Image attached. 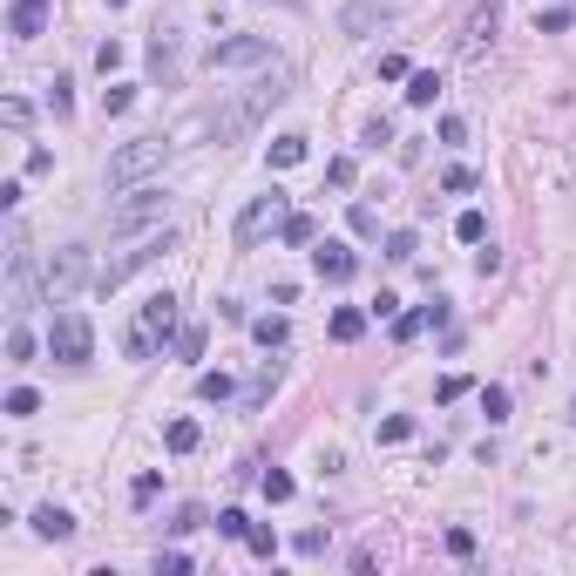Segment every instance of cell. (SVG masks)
<instances>
[{
    "instance_id": "cell-1",
    "label": "cell",
    "mask_w": 576,
    "mask_h": 576,
    "mask_svg": "<svg viewBox=\"0 0 576 576\" xmlns=\"http://www.w3.org/2000/svg\"><path fill=\"white\" fill-rule=\"evenodd\" d=\"M163 163H170V143L163 136H136V143H122V150L109 156L102 177H109V190H129V183H143L150 170H163Z\"/></svg>"
},
{
    "instance_id": "cell-2",
    "label": "cell",
    "mask_w": 576,
    "mask_h": 576,
    "mask_svg": "<svg viewBox=\"0 0 576 576\" xmlns=\"http://www.w3.org/2000/svg\"><path fill=\"white\" fill-rule=\"evenodd\" d=\"M285 190H265V197H251L238 211V224H231V244H238V251H251V244H265L272 238V231H285Z\"/></svg>"
},
{
    "instance_id": "cell-3",
    "label": "cell",
    "mask_w": 576,
    "mask_h": 576,
    "mask_svg": "<svg viewBox=\"0 0 576 576\" xmlns=\"http://www.w3.org/2000/svg\"><path fill=\"white\" fill-rule=\"evenodd\" d=\"M170 244H177V238H170V231H156V238L129 244V251H122V258H109L102 272H95V292H102V299H109V292H122V285H129V278H136V272H150V265L163 258Z\"/></svg>"
},
{
    "instance_id": "cell-4",
    "label": "cell",
    "mask_w": 576,
    "mask_h": 576,
    "mask_svg": "<svg viewBox=\"0 0 576 576\" xmlns=\"http://www.w3.org/2000/svg\"><path fill=\"white\" fill-rule=\"evenodd\" d=\"M278 102H285V68H272L265 82H251V95H244V102L231 109L224 122H217V143H224V136H244V129H251L265 109H278Z\"/></svg>"
},
{
    "instance_id": "cell-5",
    "label": "cell",
    "mask_w": 576,
    "mask_h": 576,
    "mask_svg": "<svg viewBox=\"0 0 576 576\" xmlns=\"http://www.w3.org/2000/svg\"><path fill=\"white\" fill-rule=\"evenodd\" d=\"M163 217H170V197H163V190H129L122 204H109V238H129V231L163 224Z\"/></svg>"
},
{
    "instance_id": "cell-6",
    "label": "cell",
    "mask_w": 576,
    "mask_h": 576,
    "mask_svg": "<svg viewBox=\"0 0 576 576\" xmlns=\"http://www.w3.org/2000/svg\"><path fill=\"white\" fill-rule=\"evenodd\" d=\"M82 285H89V251H82V244H68V251H55V258L41 265V292H48V305L75 299Z\"/></svg>"
},
{
    "instance_id": "cell-7",
    "label": "cell",
    "mask_w": 576,
    "mask_h": 576,
    "mask_svg": "<svg viewBox=\"0 0 576 576\" xmlns=\"http://www.w3.org/2000/svg\"><path fill=\"white\" fill-rule=\"evenodd\" d=\"M48 353H55L61 366H89V353H95L89 319H82V312H55V326H48Z\"/></svg>"
},
{
    "instance_id": "cell-8",
    "label": "cell",
    "mask_w": 576,
    "mask_h": 576,
    "mask_svg": "<svg viewBox=\"0 0 576 576\" xmlns=\"http://www.w3.org/2000/svg\"><path fill=\"white\" fill-rule=\"evenodd\" d=\"M48 299V292H41V278H34V251H28V244H7V305H14V319L21 312H28V305H41Z\"/></svg>"
},
{
    "instance_id": "cell-9",
    "label": "cell",
    "mask_w": 576,
    "mask_h": 576,
    "mask_svg": "<svg viewBox=\"0 0 576 576\" xmlns=\"http://www.w3.org/2000/svg\"><path fill=\"white\" fill-rule=\"evenodd\" d=\"M251 61H272V41H265V34H238V41L211 48V68H251Z\"/></svg>"
},
{
    "instance_id": "cell-10",
    "label": "cell",
    "mask_w": 576,
    "mask_h": 576,
    "mask_svg": "<svg viewBox=\"0 0 576 576\" xmlns=\"http://www.w3.org/2000/svg\"><path fill=\"white\" fill-rule=\"evenodd\" d=\"M136 326H143V333L156 339V346H163V339H177V333H183V326H177V299H170V292H156V299H143Z\"/></svg>"
},
{
    "instance_id": "cell-11",
    "label": "cell",
    "mask_w": 576,
    "mask_h": 576,
    "mask_svg": "<svg viewBox=\"0 0 576 576\" xmlns=\"http://www.w3.org/2000/svg\"><path fill=\"white\" fill-rule=\"evenodd\" d=\"M312 272L326 278V285H346V278L360 272V258H353L346 244H333V238H326V244H312Z\"/></svg>"
},
{
    "instance_id": "cell-12",
    "label": "cell",
    "mask_w": 576,
    "mask_h": 576,
    "mask_svg": "<svg viewBox=\"0 0 576 576\" xmlns=\"http://www.w3.org/2000/svg\"><path fill=\"white\" fill-rule=\"evenodd\" d=\"M7 34H14V41H34V34H48V0H14Z\"/></svg>"
},
{
    "instance_id": "cell-13",
    "label": "cell",
    "mask_w": 576,
    "mask_h": 576,
    "mask_svg": "<svg viewBox=\"0 0 576 576\" xmlns=\"http://www.w3.org/2000/svg\"><path fill=\"white\" fill-rule=\"evenodd\" d=\"M387 21H394V7H387V0H353L346 14H339V28H346V34H366V28H387Z\"/></svg>"
},
{
    "instance_id": "cell-14",
    "label": "cell",
    "mask_w": 576,
    "mask_h": 576,
    "mask_svg": "<svg viewBox=\"0 0 576 576\" xmlns=\"http://www.w3.org/2000/svg\"><path fill=\"white\" fill-rule=\"evenodd\" d=\"M427 326H448V305H441V299H434V305H421V312H400V319H394V339L407 346V339H421Z\"/></svg>"
},
{
    "instance_id": "cell-15",
    "label": "cell",
    "mask_w": 576,
    "mask_h": 576,
    "mask_svg": "<svg viewBox=\"0 0 576 576\" xmlns=\"http://www.w3.org/2000/svg\"><path fill=\"white\" fill-rule=\"evenodd\" d=\"M34 536H41V543H68V536H75V516L48 502V509H34Z\"/></svg>"
},
{
    "instance_id": "cell-16",
    "label": "cell",
    "mask_w": 576,
    "mask_h": 576,
    "mask_svg": "<svg viewBox=\"0 0 576 576\" xmlns=\"http://www.w3.org/2000/svg\"><path fill=\"white\" fill-rule=\"evenodd\" d=\"M482 41H495V0L468 14V34H461V55H482Z\"/></svg>"
},
{
    "instance_id": "cell-17",
    "label": "cell",
    "mask_w": 576,
    "mask_h": 576,
    "mask_svg": "<svg viewBox=\"0 0 576 576\" xmlns=\"http://www.w3.org/2000/svg\"><path fill=\"white\" fill-rule=\"evenodd\" d=\"M360 333H366V312H360V305H339V312H333V339H339V346H353Z\"/></svg>"
},
{
    "instance_id": "cell-18",
    "label": "cell",
    "mask_w": 576,
    "mask_h": 576,
    "mask_svg": "<svg viewBox=\"0 0 576 576\" xmlns=\"http://www.w3.org/2000/svg\"><path fill=\"white\" fill-rule=\"evenodd\" d=\"M251 339L272 353V346H285V339H292V326H285V319H251Z\"/></svg>"
},
{
    "instance_id": "cell-19",
    "label": "cell",
    "mask_w": 576,
    "mask_h": 576,
    "mask_svg": "<svg viewBox=\"0 0 576 576\" xmlns=\"http://www.w3.org/2000/svg\"><path fill=\"white\" fill-rule=\"evenodd\" d=\"M163 441H170V455H190L204 434H197V421H170V427H163Z\"/></svg>"
},
{
    "instance_id": "cell-20",
    "label": "cell",
    "mask_w": 576,
    "mask_h": 576,
    "mask_svg": "<svg viewBox=\"0 0 576 576\" xmlns=\"http://www.w3.org/2000/svg\"><path fill=\"white\" fill-rule=\"evenodd\" d=\"M434 95H441V75H434V68H421V75H407V102H434Z\"/></svg>"
},
{
    "instance_id": "cell-21",
    "label": "cell",
    "mask_w": 576,
    "mask_h": 576,
    "mask_svg": "<svg viewBox=\"0 0 576 576\" xmlns=\"http://www.w3.org/2000/svg\"><path fill=\"white\" fill-rule=\"evenodd\" d=\"M278 238H285V244H319V224H312V217H305V211H292Z\"/></svg>"
},
{
    "instance_id": "cell-22",
    "label": "cell",
    "mask_w": 576,
    "mask_h": 576,
    "mask_svg": "<svg viewBox=\"0 0 576 576\" xmlns=\"http://www.w3.org/2000/svg\"><path fill=\"white\" fill-rule=\"evenodd\" d=\"M292 163H305V136H278L272 143V170H292Z\"/></svg>"
},
{
    "instance_id": "cell-23",
    "label": "cell",
    "mask_w": 576,
    "mask_h": 576,
    "mask_svg": "<svg viewBox=\"0 0 576 576\" xmlns=\"http://www.w3.org/2000/svg\"><path fill=\"white\" fill-rule=\"evenodd\" d=\"M455 238H461V244H482V238H488V217H482V211H461V217H455Z\"/></svg>"
},
{
    "instance_id": "cell-24",
    "label": "cell",
    "mask_w": 576,
    "mask_h": 576,
    "mask_svg": "<svg viewBox=\"0 0 576 576\" xmlns=\"http://www.w3.org/2000/svg\"><path fill=\"white\" fill-rule=\"evenodd\" d=\"M122 353H129V360H156V339L143 333V326H129V333H122Z\"/></svg>"
},
{
    "instance_id": "cell-25",
    "label": "cell",
    "mask_w": 576,
    "mask_h": 576,
    "mask_svg": "<svg viewBox=\"0 0 576 576\" xmlns=\"http://www.w3.org/2000/svg\"><path fill=\"white\" fill-rule=\"evenodd\" d=\"M7 360H14V366L34 360V333H28V326H14V333H7Z\"/></svg>"
},
{
    "instance_id": "cell-26",
    "label": "cell",
    "mask_w": 576,
    "mask_h": 576,
    "mask_svg": "<svg viewBox=\"0 0 576 576\" xmlns=\"http://www.w3.org/2000/svg\"><path fill=\"white\" fill-rule=\"evenodd\" d=\"M197 394L204 400H231L238 387H231V373H197Z\"/></svg>"
},
{
    "instance_id": "cell-27",
    "label": "cell",
    "mask_w": 576,
    "mask_h": 576,
    "mask_svg": "<svg viewBox=\"0 0 576 576\" xmlns=\"http://www.w3.org/2000/svg\"><path fill=\"white\" fill-rule=\"evenodd\" d=\"M258 488H265V502H292V475H285V468H265Z\"/></svg>"
},
{
    "instance_id": "cell-28",
    "label": "cell",
    "mask_w": 576,
    "mask_h": 576,
    "mask_svg": "<svg viewBox=\"0 0 576 576\" xmlns=\"http://www.w3.org/2000/svg\"><path fill=\"white\" fill-rule=\"evenodd\" d=\"M244 543H251V556H278V536L265 529V522H251V529H244Z\"/></svg>"
},
{
    "instance_id": "cell-29",
    "label": "cell",
    "mask_w": 576,
    "mask_h": 576,
    "mask_svg": "<svg viewBox=\"0 0 576 576\" xmlns=\"http://www.w3.org/2000/svg\"><path fill=\"white\" fill-rule=\"evenodd\" d=\"M414 251H421L414 231H394V238H387V258H394V265H414Z\"/></svg>"
},
{
    "instance_id": "cell-30",
    "label": "cell",
    "mask_w": 576,
    "mask_h": 576,
    "mask_svg": "<svg viewBox=\"0 0 576 576\" xmlns=\"http://www.w3.org/2000/svg\"><path fill=\"white\" fill-rule=\"evenodd\" d=\"M177 360H204V326H183L177 333Z\"/></svg>"
},
{
    "instance_id": "cell-31",
    "label": "cell",
    "mask_w": 576,
    "mask_h": 576,
    "mask_svg": "<svg viewBox=\"0 0 576 576\" xmlns=\"http://www.w3.org/2000/svg\"><path fill=\"white\" fill-rule=\"evenodd\" d=\"M34 407H41V394H34V387H14V394H7V414H14V421H28Z\"/></svg>"
},
{
    "instance_id": "cell-32",
    "label": "cell",
    "mask_w": 576,
    "mask_h": 576,
    "mask_svg": "<svg viewBox=\"0 0 576 576\" xmlns=\"http://www.w3.org/2000/svg\"><path fill=\"white\" fill-rule=\"evenodd\" d=\"M482 414L488 421H509V394H502V387H482Z\"/></svg>"
},
{
    "instance_id": "cell-33",
    "label": "cell",
    "mask_w": 576,
    "mask_h": 576,
    "mask_svg": "<svg viewBox=\"0 0 576 576\" xmlns=\"http://www.w3.org/2000/svg\"><path fill=\"white\" fill-rule=\"evenodd\" d=\"M326 183H333V190H353V156H333V163H326Z\"/></svg>"
},
{
    "instance_id": "cell-34",
    "label": "cell",
    "mask_w": 576,
    "mask_h": 576,
    "mask_svg": "<svg viewBox=\"0 0 576 576\" xmlns=\"http://www.w3.org/2000/svg\"><path fill=\"white\" fill-rule=\"evenodd\" d=\"M244 529H251V516H244V509H224V516H217V536H238V543H244Z\"/></svg>"
},
{
    "instance_id": "cell-35",
    "label": "cell",
    "mask_w": 576,
    "mask_h": 576,
    "mask_svg": "<svg viewBox=\"0 0 576 576\" xmlns=\"http://www.w3.org/2000/svg\"><path fill=\"white\" fill-rule=\"evenodd\" d=\"M48 102H55V116H68V109H75V95H68V75L48 82Z\"/></svg>"
},
{
    "instance_id": "cell-36",
    "label": "cell",
    "mask_w": 576,
    "mask_h": 576,
    "mask_svg": "<svg viewBox=\"0 0 576 576\" xmlns=\"http://www.w3.org/2000/svg\"><path fill=\"white\" fill-rule=\"evenodd\" d=\"M414 434V421L407 414H394V421H380V441H387V448H394V441H407Z\"/></svg>"
},
{
    "instance_id": "cell-37",
    "label": "cell",
    "mask_w": 576,
    "mask_h": 576,
    "mask_svg": "<svg viewBox=\"0 0 576 576\" xmlns=\"http://www.w3.org/2000/svg\"><path fill=\"white\" fill-rule=\"evenodd\" d=\"M95 68H102V75H116V68H122V41H102V48H95Z\"/></svg>"
},
{
    "instance_id": "cell-38",
    "label": "cell",
    "mask_w": 576,
    "mask_h": 576,
    "mask_svg": "<svg viewBox=\"0 0 576 576\" xmlns=\"http://www.w3.org/2000/svg\"><path fill=\"white\" fill-rule=\"evenodd\" d=\"M441 190H455V197H461V190H475V170H461V163H455L448 177H441Z\"/></svg>"
},
{
    "instance_id": "cell-39",
    "label": "cell",
    "mask_w": 576,
    "mask_h": 576,
    "mask_svg": "<svg viewBox=\"0 0 576 576\" xmlns=\"http://www.w3.org/2000/svg\"><path fill=\"white\" fill-rule=\"evenodd\" d=\"M373 231H380V217L366 211V204H353V238H373Z\"/></svg>"
},
{
    "instance_id": "cell-40",
    "label": "cell",
    "mask_w": 576,
    "mask_h": 576,
    "mask_svg": "<svg viewBox=\"0 0 576 576\" xmlns=\"http://www.w3.org/2000/svg\"><path fill=\"white\" fill-rule=\"evenodd\" d=\"M292 549H299V556H326V529H305Z\"/></svg>"
},
{
    "instance_id": "cell-41",
    "label": "cell",
    "mask_w": 576,
    "mask_h": 576,
    "mask_svg": "<svg viewBox=\"0 0 576 576\" xmlns=\"http://www.w3.org/2000/svg\"><path fill=\"white\" fill-rule=\"evenodd\" d=\"M407 75V55H380V82H400Z\"/></svg>"
},
{
    "instance_id": "cell-42",
    "label": "cell",
    "mask_w": 576,
    "mask_h": 576,
    "mask_svg": "<svg viewBox=\"0 0 576 576\" xmlns=\"http://www.w3.org/2000/svg\"><path fill=\"white\" fill-rule=\"evenodd\" d=\"M461 394H468V380H461V373H448V380L434 387V400H461Z\"/></svg>"
},
{
    "instance_id": "cell-43",
    "label": "cell",
    "mask_w": 576,
    "mask_h": 576,
    "mask_svg": "<svg viewBox=\"0 0 576 576\" xmlns=\"http://www.w3.org/2000/svg\"><path fill=\"white\" fill-rule=\"evenodd\" d=\"M156 570L177 576V570H190V556H183V549H156Z\"/></svg>"
},
{
    "instance_id": "cell-44",
    "label": "cell",
    "mask_w": 576,
    "mask_h": 576,
    "mask_svg": "<svg viewBox=\"0 0 576 576\" xmlns=\"http://www.w3.org/2000/svg\"><path fill=\"white\" fill-rule=\"evenodd\" d=\"M448 556H475V536L468 529H448Z\"/></svg>"
},
{
    "instance_id": "cell-45",
    "label": "cell",
    "mask_w": 576,
    "mask_h": 576,
    "mask_svg": "<svg viewBox=\"0 0 576 576\" xmlns=\"http://www.w3.org/2000/svg\"><path fill=\"white\" fill-rule=\"evenodd\" d=\"M129 102H136V95H129V89H102V109H109V116H122V109H129Z\"/></svg>"
},
{
    "instance_id": "cell-46",
    "label": "cell",
    "mask_w": 576,
    "mask_h": 576,
    "mask_svg": "<svg viewBox=\"0 0 576 576\" xmlns=\"http://www.w3.org/2000/svg\"><path fill=\"white\" fill-rule=\"evenodd\" d=\"M109 7H122V0H109Z\"/></svg>"
}]
</instances>
